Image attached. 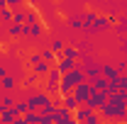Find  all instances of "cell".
I'll list each match as a JSON object with an SVG mask.
<instances>
[{"instance_id":"6da1fadb","label":"cell","mask_w":127,"mask_h":124,"mask_svg":"<svg viewBox=\"0 0 127 124\" xmlns=\"http://www.w3.org/2000/svg\"><path fill=\"white\" fill-rule=\"evenodd\" d=\"M86 80V71L83 68H73V71H68L66 76H61V83H59V95H73V88L81 85Z\"/></svg>"},{"instance_id":"7a4b0ae2","label":"cell","mask_w":127,"mask_h":124,"mask_svg":"<svg viewBox=\"0 0 127 124\" xmlns=\"http://www.w3.org/2000/svg\"><path fill=\"white\" fill-rule=\"evenodd\" d=\"M98 114H100V119H105V122H125L127 119V109H120L115 107V105H110V102H105L103 107L98 109Z\"/></svg>"},{"instance_id":"3957f363","label":"cell","mask_w":127,"mask_h":124,"mask_svg":"<svg viewBox=\"0 0 127 124\" xmlns=\"http://www.w3.org/2000/svg\"><path fill=\"white\" fill-rule=\"evenodd\" d=\"M59 83H61V73L56 71V66H51V71L47 73V88L44 93L51 97V95H59Z\"/></svg>"},{"instance_id":"277c9868","label":"cell","mask_w":127,"mask_h":124,"mask_svg":"<svg viewBox=\"0 0 127 124\" xmlns=\"http://www.w3.org/2000/svg\"><path fill=\"white\" fill-rule=\"evenodd\" d=\"M91 95H93V85H91L88 80H83L81 85H76V88H73V97L78 100V105H86Z\"/></svg>"},{"instance_id":"5b68a950","label":"cell","mask_w":127,"mask_h":124,"mask_svg":"<svg viewBox=\"0 0 127 124\" xmlns=\"http://www.w3.org/2000/svg\"><path fill=\"white\" fill-rule=\"evenodd\" d=\"M105 102H108V93H95V90H93V95L88 97V102H86V105L93 109V112H98Z\"/></svg>"},{"instance_id":"8992f818","label":"cell","mask_w":127,"mask_h":124,"mask_svg":"<svg viewBox=\"0 0 127 124\" xmlns=\"http://www.w3.org/2000/svg\"><path fill=\"white\" fill-rule=\"evenodd\" d=\"M66 24H68L71 29L81 32L83 29V12H68V15H66Z\"/></svg>"},{"instance_id":"52a82bcc","label":"cell","mask_w":127,"mask_h":124,"mask_svg":"<svg viewBox=\"0 0 127 124\" xmlns=\"http://www.w3.org/2000/svg\"><path fill=\"white\" fill-rule=\"evenodd\" d=\"M56 105H61V107L71 109V112H76V109L81 107V105H78V100H76L73 95H59V100H56Z\"/></svg>"},{"instance_id":"ba28073f","label":"cell","mask_w":127,"mask_h":124,"mask_svg":"<svg viewBox=\"0 0 127 124\" xmlns=\"http://www.w3.org/2000/svg\"><path fill=\"white\" fill-rule=\"evenodd\" d=\"M71 117H73V112H71V109L56 105V109H54V124H64L66 119H71Z\"/></svg>"},{"instance_id":"9c48e42d","label":"cell","mask_w":127,"mask_h":124,"mask_svg":"<svg viewBox=\"0 0 127 124\" xmlns=\"http://www.w3.org/2000/svg\"><path fill=\"white\" fill-rule=\"evenodd\" d=\"M78 66V61H71V59H56V71L61 73V76H66L68 71H73Z\"/></svg>"},{"instance_id":"30bf717a","label":"cell","mask_w":127,"mask_h":124,"mask_svg":"<svg viewBox=\"0 0 127 124\" xmlns=\"http://www.w3.org/2000/svg\"><path fill=\"white\" fill-rule=\"evenodd\" d=\"M0 88H2V93H10V90H17V78L12 73H7L5 78H0Z\"/></svg>"},{"instance_id":"8fae6325","label":"cell","mask_w":127,"mask_h":124,"mask_svg":"<svg viewBox=\"0 0 127 124\" xmlns=\"http://www.w3.org/2000/svg\"><path fill=\"white\" fill-rule=\"evenodd\" d=\"M56 59H71V61H78V59H81V51L76 46H68V44H66L61 54H56Z\"/></svg>"},{"instance_id":"7c38bea8","label":"cell","mask_w":127,"mask_h":124,"mask_svg":"<svg viewBox=\"0 0 127 124\" xmlns=\"http://www.w3.org/2000/svg\"><path fill=\"white\" fill-rule=\"evenodd\" d=\"M27 24H10L7 27V37H12V39H20V37H27Z\"/></svg>"},{"instance_id":"4fadbf2b","label":"cell","mask_w":127,"mask_h":124,"mask_svg":"<svg viewBox=\"0 0 127 124\" xmlns=\"http://www.w3.org/2000/svg\"><path fill=\"white\" fill-rule=\"evenodd\" d=\"M44 34H47V27L39 22V24H32L30 29H27V39H42Z\"/></svg>"},{"instance_id":"5bb4252c","label":"cell","mask_w":127,"mask_h":124,"mask_svg":"<svg viewBox=\"0 0 127 124\" xmlns=\"http://www.w3.org/2000/svg\"><path fill=\"white\" fill-rule=\"evenodd\" d=\"M91 114H93V109L88 107V105H81V107L76 109V112H73V119H76L78 124H83L86 119H88V117H91Z\"/></svg>"},{"instance_id":"9a60e30c","label":"cell","mask_w":127,"mask_h":124,"mask_svg":"<svg viewBox=\"0 0 127 124\" xmlns=\"http://www.w3.org/2000/svg\"><path fill=\"white\" fill-rule=\"evenodd\" d=\"M103 78H105V80H115V78H120L115 63H103Z\"/></svg>"},{"instance_id":"2e32d148","label":"cell","mask_w":127,"mask_h":124,"mask_svg":"<svg viewBox=\"0 0 127 124\" xmlns=\"http://www.w3.org/2000/svg\"><path fill=\"white\" fill-rule=\"evenodd\" d=\"M88 83L93 85V90H95V93H105V90H108V80H105L103 76L93 78V80H88Z\"/></svg>"},{"instance_id":"e0dca14e","label":"cell","mask_w":127,"mask_h":124,"mask_svg":"<svg viewBox=\"0 0 127 124\" xmlns=\"http://www.w3.org/2000/svg\"><path fill=\"white\" fill-rule=\"evenodd\" d=\"M15 109L12 107H5V109H0V122H5V124H12L15 122Z\"/></svg>"},{"instance_id":"ac0fdd59","label":"cell","mask_w":127,"mask_h":124,"mask_svg":"<svg viewBox=\"0 0 127 124\" xmlns=\"http://www.w3.org/2000/svg\"><path fill=\"white\" fill-rule=\"evenodd\" d=\"M49 71H51V63H47V61L37 63V66L32 68V73H34V76H39V78H44V76L49 73Z\"/></svg>"},{"instance_id":"d6986e66","label":"cell","mask_w":127,"mask_h":124,"mask_svg":"<svg viewBox=\"0 0 127 124\" xmlns=\"http://www.w3.org/2000/svg\"><path fill=\"white\" fill-rule=\"evenodd\" d=\"M25 24H27V27L39 24V12H37V10H25Z\"/></svg>"},{"instance_id":"ffe728a7","label":"cell","mask_w":127,"mask_h":124,"mask_svg":"<svg viewBox=\"0 0 127 124\" xmlns=\"http://www.w3.org/2000/svg\"><path fill=\"white\" fill-rule=\"evenodd\" d=\"M12 109H15V114H17V117H25V114L30 112V105H27V100H17Z\"/></svg>"},{"instance_id":"44dd1931","label":"cell","mask_w":127,"mask_h":124,"mask_svg":"<svg viewBox=\"0 0 127 124\" xmlns=\"http://www.w3.org/2000/svg\"><path fill=\"white\" fill-rule=\"evenodd\" d=\"M0 24H2V27H10V24H12V10H10V7L0 10Z\"/></svg>"},{"instance_id":"7402d4cb","label":"cell","mask_w":127,"mask_h":124,"mask_svg":"<svg viewBox=\"0 0 127 124\" xmlns=\"http://www.w3.org/2000/svg\"><path fill=\"white\" fill-rule=\"evenodd\" d=\"M44 59H42V51H32L30 56H27V66H30V71L37 66V63H42Z\"/></svg>"},{"instance_id":"603a6c76","label":"cell","mask_w":127,"mask_h":124,"mask_svg":"<svg viewBox=\"0 0 127 124\" xmlns=\"http://www.w3.org/2000/svg\"><path fill=\"white\" fill-rule=\"evenodd\" d=\"M15 102H17V100L12 97V95L5 93L2 97H0V109H5V107H15Z\"/></svg>"},{"instance_id":"cb8c5ba5","label":"cell","mask_w":127,"mask_h":124,"mask_svg":"<svg viewBox=\"0 0 127 124\" xmlns=\"http://www.w3.org/2000/svg\"><path fill=\"white\" fill-rule=\"evenodd\" d=\"M12 24H25V7L12 10Z\"/></svg>"},{"instance_id":"d4e9b609","label":"cell","mask_w":127,"mask_h":124,"mask_svg":"<svg viewBox=\"0 0 127 124\" xmlns=\"http://www.w3.org/2000/svg\"><path fill=\"white\" fill-rule=\"evenodd\" d=\"M39 51H42V59H44L47 63H51V66H54V61H56V54H54L51 49H39Z\"/></svg>"},{"instance_id":"484cf974","label":"cell","mask_w":127,"mask_h":124,"mask_svg":"<svg viewBox=\"0 0 127 124\" xmlns=\"http://www.w3.org/2000/svg\"><path fill=\"white\" fill-rule=\"evenodd\" d=\"M25 124H39V112H27L25 114Z\"/></svg>"},{"instance_id":"4316f807","label":"cell","mask_w":127,"mask_h":124,"mask_svg":"<svg viewBox=\"0 0 127 124\" xmlns=\"http://www.w3.org/2000/svg\"><path fill=\"white\" fill-rule=\"evenodd\" d=\"M39 124H54V114H49V112H39Z\"/></svg>"},{"instance_id":"83f0119b","label":"cell","mask_w":127,"mask_h":124,"mask_svg":"<svg viewBox=\"0 0 127 124\" xmlns=\"http://www.w3.org/2000/svg\"><path fill=\"white\" fill-rule=\"evenodd\" d=\"M64 46H66V44H64L61 39H54V41H51V51H54V54H61Z\"/></svg>"},{"instance_id":"f1b7e54d","label":"cell","mask_w":127,"mask_h":124,"mask_svg":"<svg viewBox=\"0 0 127 124\" xmlns=\"http://www.w3.org/2000/svg\"><path fill=\"white\" fill-rule=\"evenodd\" d=\"M115 68H117L120 76H125V73H127V59H120V61L115 63Z\"/></svg>"},{"instance_id":"f546056e","label":"cell","mask_w":127,"mask_h":124,"mask_svg":"<svg viewBox=\"0 0 127 124\" xmlns=\"http://www.w3.org/2000/svg\"><path fill=\"white\" fill-rule=\"evenodd\" d=\"M37 80H39V76H34V73H30V76L25 78V88H34V85H37Z\"/></svg>"},{"instance_id":"4dcf8cb0","label":"cell","mask_w":127,"mask_h":124,"mask_svg":"<svg viewBox=\"0 0 127 124\" xmlns=\"http://www.w3.org/2000/svg\"><path fill=\"white\" fill-rule=\"evenodd\" d=\"M83 124H103V119H100V114H98V112H93V114H91Z\"/></svg>"},{"instance_id":"1f68e13d","label":"cell","mask_w":127,"mask_h":124,"mask_svg":"<svg viewBox=\"0 0 127 124\" xmlns=\"http://www.w3.org/2000/svg\"><path fill=\"white\" fill-rule=\"evenodd\" d=\"M7 73H10V68H7L5 63L0 61V78H5V76H7Z\"/></svg>"},{"instance_id":"d6a6232c","label":"cell","mask_w":127,"mask_h":124,"mask_svg":"<svg viewBox=\"0 0 127 124\" xmlns=\"http://www.w3.org/2000/svg\"><path fill=\"white\" fill-rule=\"evenodd\" d=\"M20 2H22V0H7V7H10V10H12V7L20 10Z\"/></svg>"},{"instance_id":"836d02e7","label":"cell","mask_w":127,"mask_h":124,"mask_svg":"<svg viewBox=\"0 0 127 124\" xmlns=\"http://www.w3.org/2000/svg\"><path fill=\"white\" fill-rule=\"evenodd\" d=\"M120 90H127V73L120 76Z\"/></svg>"},{"instance_id":"e575fe53","label":"cell","mask_w":127,"mask_h":124,"mask_svg":"<svg viewBox=\"0 0 127 124\" xmlns=\"http://www.w3.org/2000/svg\"><path fill=\"white\" fill-rule=\"evenodd\" d=\"M12 124H25V117H15V122Z\"/></svg>"},{"instance_id":"d590c367","label":"cell","mask_w":127,"mask_h":124,"mask_svg":"<svg viewBox=\"0 0 127 124\" xmlns=\"http://www.w3.org/2000/svg\"><path fill=\"white\" fill-rule=\"evenodd\" d=\"M7 7V0H0V10H5Z\"/></svg>"},{"instance_id":"8d00e7d4","label":"cell","mask_w":127,"mask_h":124,"mask_svg":"<svg viewBox=\"0 0 127 124\" xmlns=\"http://www.w3.org/2000/svg\"><path fill=\"white\" fill-rule=\"evenodd\" d=\"M64 124H78V122H76V119L71 117V119H66V122H64Z\"/></svg>"},{"instance_id":"74e56055","label":"cell","mask_w":127,"mask_h":124,"mask_svg":"<svg viewBox=\"0 0 127 124\" xmlns=\"http://www.w3.org/2000/svg\"><path fill=\"white\" fill-rule=\"evenodd\" d=\"M27 2H51V0H27Z\"/></svg>"},{"instance_id":"f35d334b","label":"cell","mask_w":127,"mask_h":124,"mask_svg":"<svg viewBox=\"0 0 127 124\" xmlns=\"http://www.w3.org/2000/svg\"><path fill=\"white\" fill-rule=\"evenodd\" d=\"M2 95H5V93H2V88H0V97H2Z\"/></svg>"},{"instance_id":"ab89813d","label":"cell","mask_w":127,"mask_h":124,"mask_svg":"<svg viewBox=\"0 0 127 124\" xmlns=\"http://www.w3.org/2000/svg\"><path fill=\"white\" fill-rule=\"evenodd\" d=\"M110 124H120V122H110ZM122 124H125V122H122Z\"/></svg>"},{"instance_id":"60d3db41","label":"cell","mask_w":127,"mask_h":124,"mask_svg":"<svg viewBox=\"0 0 127 124\" xmlns=\"http://www.w3.org/2000/svg\"><path fill=\"white\" fill-rule=\"evenodd\" d=\"M56 2H66V0H56Z\"/></svg>"},{"instance_id":"b9f144b4","label":"cell","mask_w":127,"mask_h":124,"mask_svg":"<svg viewBox=\"0 0 127 124\" xmlns=\"http://www.w3.org/2000/svg\"><path fill=\"white\" fill-rule=\"evenodd\" d=\"M0 124H5V122H0Z\"/></svg>"},{"instance_id":"7bdbcfd3","label":"cell","mask_w":127,"mask_h":124,"mask_svg":"<svg viewBox=\"0 0 127 124\" xmlns=\"http://www.w3.org/2000/svg\"><path fill=\"white\" fill-rule=\"evenodd\" d=\"M125 124H127V119H125Z\"/></svg>"},{"instance_id":"ee69618b","label":"cell","mask_w":127,"mask_h":124,"mask_svg":"<svg viewBox=\"0 0 127 124\" xmlns=\"http://www.w3.org/2000/svg\"><path fill=\"white\" fill-rule=\"evenodd\" d=\"M0 61H2V59H0Z\"/></svg>"}]
</instances>
